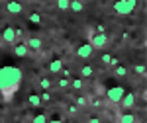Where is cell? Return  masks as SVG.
<instances>
[{
	"label": "cell",
	"instance_id": "obj_9",
	"mask_svg": "<svg viewBox=\"0 0 147 123\" xmlns=\"http://www.w3.org/2000/svg\"><path fill=\"white\" fill-rule=\"evenodd\" d=\"M14 55L16 57H28L30 55V49L26 47V43H16L14 45Z\"/></svg>",
	"mask_w": 147,
	"mask_h": 123
},
{
	"label": "cell",
	"instance_id": "obj_18",
	"mask_svg": "<svg viewBox=\"0 0 147 123\" xmlns=\"http://www.w3.org/2000/svg\"><path fill=\"white\" fill-rule=\"evenodd\" d=\"M71 88L73 90H82L84 88V80L82 78H71Z\"/></svg>",
	"mask_w": 147,
	"mask_h": 123
},
{
	"label": "cell",
	"instance_id": "obj_5",
	"mask_svg": "<svg viewBox=\"0 0 147 123\" xmlns=\"http://www.w3.org/2000/svg\"><path fill=\"white\" fill-rule=\"evenodd\" d=\"M124 94H125V90L122 86H112V88L106 90V98H108V102H112V104H120L122 98H124Z\"/></svg>",
	"mask_w": 147,
	"mask_h": 123
},
{
	"label": "cell",
	"instance_id": "obj_16",
	"mask_svg": "<svg viewBox=\"0 0 147 123\" xmlns=\"http://www.w3.org/2000/svg\"><path fill=\"white\" fill-rule=\"evenodd\" d=\"M39 86L43 88V92H49V90H51V86H53V82L47 78V76H41V78H39Z\"/></svg>",
	"mask_w": 147,
	"mask_h": 123
},
{
	"label": "cell",
	"instance_id": "obj_10",
	"mask_svg": "<svg viewBox=\"0 0 147 123\" xmlns=\"http://www.w3.org/2000/svg\"><path fill=\"white\" fill-rule=\"evenodd\" d=\"M118 123H137V117H136V113L125 112V113H122V115L118 117Z\"/></svg>",
	"mask_w": 147,
	"mask_h": 123
},
{
	"label": "cell",
	"instance_id": "obj_25",
	"mask_svg": "<svg viewBox=\"0 0 147 123\" xmlns=\"http://www.w3.org/2000/svg\"><path fill=\"white\" fill-rule=\"evenodd\" d=\"M100 61L104 63V65H106V67H110V61H112V55H110V53H104V55L100 57Z\"/></svg>",
	"mask_w": 147,
	"mask_h": 123
},
{
	"label": "cell",
	"instance_id": "obj_24",
	"mask_svg": "<svg viewBox=\"0 0 147 123\" xmlns=\"http://www.w3.org/2000/svg\"><path fill=\"white\" fill-rule=\"evenodd\" d=\"M39 100H41V104H49V102H51V94H49V92L39 94Z\"/></svg>",
	"mask_w": 147,
	"mask_h": 123
},
{
	"label": "cell",
	"instance_id": "obj_27",
	"mask_svg": "<svg viewBox=\"0 0 147 123\" xmlns=\"http://www.w3.org/2000/svg\"><path fill=\"white\" fill-rule=\"evenodd\" d=\"M88 106H92V108H100L102 102L98 100V98H94V100H88Z\"/></svg>",
	"mask_w": 147,
	"mask_h": 123
},
{
	"label": "cell",
	"instance_id": "obj_31",
	"mask_svg": "<svg viewBox=\"0 0 147 123\" xmlns=\"http://www.w3.org/2000/svg\"><path fill=\"white\" fill-rule=\"evenodd\" d=\"M47 123H63L61 119H51V121H47Z\"/></svg>",
	"mask_w": 147,
	"mask_h": 123
},
{
	"label": "cell",
	"instance_id": "obj_7",
	"mask_svg": "<svg viewBox=\"0 0 147 123\" xmlns=\"http://www.w3.org/2000/svg\"><path fill=\"white\" fill-rule=\"evenodd\" d=\"M92 53H94V49H92L88 43H82V45L77 47V57H79V59H90Z\"/></svg>",
	"mask_w": 147,
	"mask_h": 123
},
{
	"label": "cell",
	"instance_id": "obj_14",
	"mask_svg": "<svg viewBox=\"0 0 147 123\" xmlns=\"http://www.w3.org/2000/svg\"><path fill=\"white\" fill-rule=\"evenodd\" d=\"M92 74H94V68L90 67V65H84V67H80V78H90Z\"/></svg>",
	"mask_w": 147,
	"mask_h": 123
},
{
	"label": "cell",
	"instance_id": "obj_19",
	"mask_svg": "<svg viewBox=\"0 0 147 123\" xmlns=\"http://www.w3.org/2000/svg\"><path fill=\"white\" fill-rule=\"evenodd\" d=\"M75 102H77V108H86L88 106V98L86 96H77Z\"/></svg>",
	"mask_w": 147,
	"mask_h": 123
},
{
	"label": "cell",
	"instance_id": "obj_29",
	"mask_svg": "<svg viewBox=\"0 0 147 123\" xmlns=\"http://www.w3.org/2000/svg\"><path fill=\"white\" fill-rule=\"evenodd\" d=\"M120 65V59L118 57H112V61H110V67H118Z\"/></svg>",
	"mask_w": 147,
	"mask_h": 123
},
{
	"label": "cell",
	"instance_id": "obj_3",
	"mask_svg": "<svg viewBox=\"0 0 147 123\" xmlns=\"http://www.w3.org/2000/svg\"><path fill=\"white\" fill-rule=\"evenodd\" d=\"M88 45H90L92 49H106V45H108V35L98 33V31L90 29V33H88Z\"/></svg>",
	"mask_w": 147,
	"mask_h": 123
},
{
	"label": "cell",
	"instance_id": "obj_13",
	"mask_svg": "<svg viewBox=\"0 0 147 123\" xmlns=\"http://www.w3.org/2000/svg\"><path fill=\"white\" fill-rule=\"evenodd\" d=\"M127 67H124V65H118V67H114V76H118V78H125L127 76Z\"/></svg>",
	"mask_w": 147,
	"mask_h": 123
},
{
	"label": "cell",
	"instance_id": "obj_21",
	"mask_svg": "<svg viewBox=\"0 0 147 123\" xmlns=\"http://www.w3.org/2000/svg\"><path fill=\"white\" fill-rule=\"evenodd\" d=\"M57 86L61 90H67L69 86H71V78H59L57 80Z\"/></svg>",
	"mask_w": 147,
	"mask_h": 123
},
{
	"label": "cell",
	"instance_id": "obj_8",
	"mask_svg": "<svg viewBox=\"0 0 147 123\" xmlns=\"http://www.w3.org/2000/svg\"><path fill=\"white\" fill-rule=\"evenodd\" d=\"M24 43H26V47H28L30 51H41V47H43V41H41L39 37H28Z\"/></svg>",
	"mask_w": 147,
	"mask_h": 123
},
{
	"label": "cell",
	"instance_id": "obj_28",
	"mask_svg": "<svg viewBox=\"0 0 147 123\" xmlns=\"http://www.w3.org/2000/svg\"><path fill=\"white\" fill-rule=\"evenodd\" d=\"M67 110H69V113H71V115H77V113H79V108H77V106H69Z\"/></svg>",
	"mask_w": 147,
	"mask_h": 123
},
{
	"label": "cell",
	"instance_id": "obj_17",
	"mask_svg": "<svg viewBox=\"0 0 147 123\" xmlns=\"http://www.w3.org/2000/svg\"><path fill=\"white\" fill-rule=\"evenodd\" d=\"M69 10H73V12H82V10H84V4H82V2H79V0H71Z\"/></svg>",
	"mask_w": 147,
	"mask_h": 123
},
{
	"label": "cell",
	"instance_id": "obj_12",
	"mask_svg": "<svg viewBox=\"0 0 147 123\" xmlns=\"http://www.w3.org/2000/svg\"><path fill=\"white\" fill-rule=\"evenodd\" d=\"M49 70H51L53 74L61 72V70H63V61H61V59H53V61L49 63Z\"/></svg>",
	"mask_w": 147,
	"mask_h": 123
},
{
	"label": "cell",
	"instance_id": "obj_6",
	"mask_svg": "<svg viewBox=\"0 0 147 123\" xmlns=\"http://www.w3.org/2000/svg\"><path fill=\"white\" fill-rule=\"evenodd\" d=\"M137 104V96L134 92H129V94H124V98L120 102V106H122V110H134Z\"/></svg>",
	"mask_w": 147,
	"mask_h": 123
},
{
	"label": "cell",
	"instance_id": "obj_20",
	"mask_svg": "<svg viewBox=\"0 0 147 123\" xmlns=\"http://www.w3.org/2000/svg\"><path fill=\"white\" fill-rule=\"evenodd\" d=\"M28 20H30L32 23H41V20H43V18H41V14H37V12H32V14L28 16Z\"/></svg>",
	"mask_w": 147,
	"mask_h": 123
},
{
	"label": "cell",
	"instance_id": "obj_26",
	"mask_svg": "<svg viewBox=\"0 0 147 123\" xmlns=\"http://www.w3.org/2000/svg\"><path fill=\"white\" fill-rule=\"evenodd\" d=\"M134 70H136V74H139V76H145V67L143 65H136Z\"/></svg>",
	"mask_w": 147,
	"mask_h": 123
},
{
	"label": "cell",
	"instance_id": "obj_4",
	"mask_svg": "<svg viewBox=\"0 0 147 123\" xmlns=\"http://www.w3.org/2000/svg\"><path fill=\"white\" fill-rule=\"evenodd\" d=\"M18 37H22V31L16 29V27H12V25H6V27L2 29L0 41H2V43H8V45H16Z\"/></svg>",
	"mask_w": 147,
	"mask_h": 123
},
{
	"label": "cell",
	"instance_id": "obj_11",
	"mask_svg": "<svg viewBox=\"0 0 147 123\" xmlns=\"http://www.w3.org/2000/svg\"><path fill=\"white\" fill-rule=\"evenodd\" d=\"M6 12H10V14H22L24 6L18 4V2H8V4H6Z\"/></svg>",
	"mask_w": 147,
	"mask_h": 123
},
{
	"label": "cell",
	"instance_id": "obj_2",
	"mask_svg": "<svg viewBox=\"0 0 147 123\" xmlns=\"http://www.w3.org/2000/svg\"><path fill=\"white\" fill-rule=\"evenodd\" d=\"M112 8L118 16H129L137 8V0H120V2L114 4Z\"/></svg>",
	"mask_w": 147,
	"mask_h": 123
},
{
	"label": "cell",
	"instance_id": "obj_15",
	"mask_svg": "<svg viewBox=\"0 0 147 123\" xmlns=\"http://www.w3.org/2000/svg\"><path fill=\"white\" fill-rule=\"evenodd\" d=\"M28 104H30L32 108H39V106H41L39 94H30V96H28Z\"/></svg>",
	"mask_w": 147,
	"mask_h": 123
},
{
	"label": "cell",
	"instance_id": "obj_32",
	"mask_svg": "<svg viewBox=\"0 0 147 123\" xmlns=\"http://www.w3.org/2000/svg\"><path fill=\"white\" fill-rule=\"evenodd\" d=\"M0 45H2V41H0Z\"/></svg>",
	"mask_w": 147,
	"mask_h": 123
},
{
	"label": "cell",
	"instance_id": "obj_23",
	"mask_svg": "<svg viewBox=\"0 0 147 123\" xmlns=\"http://www.w3.org/2000/svg\"><path fill=\"white\" fill-rule=\"evenodd\" d=\"M32 123H47V117L43 115V113H37L34 119H32Z\"/></svg>",
	"mask_w": 147,
	"mask_h": 123
},
{
	"label": "cell",
	"instance_id": "obj_1",
	"mask_svg": "<svg viewBox=\"0 0 147 123\" xmlns=\"http://www.w3.org/2000/svg\"><path fill=\"white\" fill-rule=\"evenodd\" d=\"M22 82V70L16 67H4L0 68V94L4 100H12L14 92L18 90Z\"/></svg>",
	"mask_w": 147,
	"mask_h": 123
},
{
	"label": "cell",
	"instance_id": "obj_22",
	"mask_svg": "<svg viewBox=\"0 0 147 123\" xmlns=\"http://www.w3.org/2000/svg\"><path fill=\"white\" fill-rule=\"evenodd\" d=\"M69 4H71V0H57V8L59 10H69Z\"/></svg>",
	"mask_w": 147,
	"mask_h": 123
},
{
	"label": "cell",
	"instance_id": "obj_30",
	"mask_svg": "<svg viewBox=\"0 0 147 123\" xmlns=\"http://www.w3.org/2000/svg\"><path fill=\"white\" fill-rule=\"evenodd\" d=\"M88 123H102V121L98 119V117H90V119H88Z\"/></svg>",
	"mask_w": 147,
	"mask_h": 123
}]
</instances>
